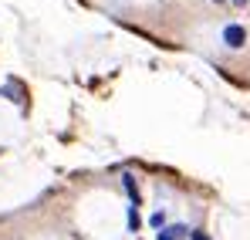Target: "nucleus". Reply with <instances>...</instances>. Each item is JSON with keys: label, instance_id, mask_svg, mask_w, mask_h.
<instances>
[{"label": "nucleus", "instance_id": "1", "mask_svg": "<svg viewBox=\"0 0 250 240\" xmlns=\"http://www.w3.org/2000/svg\"><path fill=\"white\" fill-rule=\"evenodd\" d=\"M223 41H227V47H244V44H247V31H244L240 24H230V27L223 31Z\"/></svg>", "mask_w": 250, "mask_h": 240}, {"label": "nucleus", "instance_id": "2", "mask_svg": "<svg viewBox=\"0 0 250 240\" xmlns=\"http://www.w3.org/2000/svg\"><path fill=\"white\" fill-rule=\"evenodd\" d=\"M122 186H125V193H128V200H132V206H139V186H135V179L128 173L122 176Z\"/></svg>", "mask_w": 250, "mask_h": 240}, {"label": "nucleus", "instance_id": "3", "mask_svg": "<svg viewBox=\"0 0 250 240\" xmlns=\"http://www.w3.org/2000/svg\"><path fill=\"white\" fill-rule=\"evenodd\" d=\"M163 234H166L169 240H176V237H189V227H183V223H179V227H169V230H163Z\"/></svg>", "mask_w": 250, "mask_h": 240}, {"label": "nucleus", "instance_id": "4", "mask_svg": "<svg viewBox=\"0 0 250 240\" xmlns=\"http://www.w3.org/2000/svg\"><path fill=\"white\" fill-rule=\"evenodd\" d=\"M128 227H132V230H135V227H139V210H135V206H132V210H128Z\"/></svg>", "mask_w": 250, "mask_h": 240}, {"label": "nucleus", "instance_id": "5", "mask_svg": "<svg viewBox=\"0 0 250 240\" xmlns=\"http://www.w3.org/2000/svg\"><path fill=\"white\" fill-rule=\"evenodd\" d=\"M189 240H209L203 230H189Z\"/></svg>", "mask_w": 250, "mask_h": 240}, {"label": "nucleus", "instance_id": "6", "mask_svg": "<svg viewBox=\"0 0 250 240\" xmlns=\"http://www.w3.org/2000/svg\"><path fill=\"white\" fill-rule=\"evenodd\" d=\"M233 3H237V7H244V3H247V0H233Z\"/></svg>", "mask_w": 250, "mask_h": 240}, {"label": "nucleus", "instance_id": "7", "mask_svg": "<svg viewBox=\"0 0 250 240\" xmlns=\"http://www.w3.org/2000/svg\"><path fill=\"white\" fill-rule=\"evenodd\" d=\"M159 240H169V237H166V234H159Z\"/></svg>", "mask_w": 250, "mask_h": 240}, {"label": "nucleus", "instance_id": "8", "mask_svg": "<svg viewBox=\"0 0 250 240\" xmlns=\"http://www.w3.org/2000/svg\"><path fill=\"white\" fill-rule=\"evenodd\" d=\"M216 3H223V0H216Z\"/></svg>", "mask_w": 250, "mask_h": 240}]
</instances>
